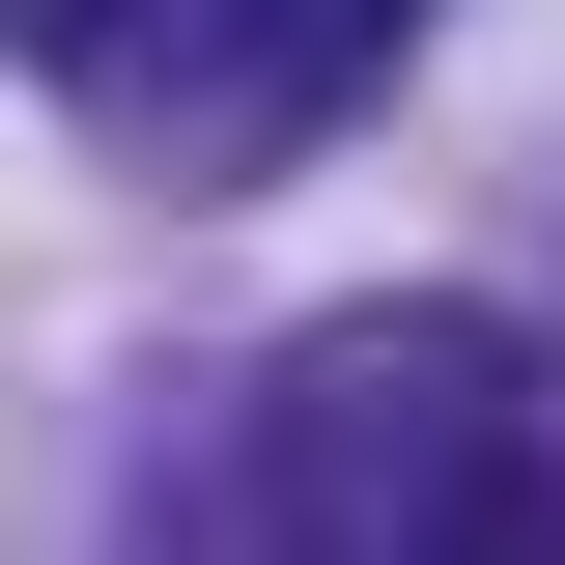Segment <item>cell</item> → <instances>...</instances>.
Instances as JSON below:
<instances>
[{"label":"cell","instance_id":"cell-2","mask_svg":"<svg viewBox=\"0 0 565 565\" xmlns=\"http://www.w3.org/2000/svg\"><path fill=\"white\" fill-rule=\"evenodd\" d=\"M396 565H565V452H537V424H509V452H481V481H452V509H424Z\"/></svg>","mask_w":565,"mask_h":565},{"label":"cell","instance_id":"cell-1","mask_svg":"<svg viewBox=\"0 0 565 565\" xmlns=\"http://www.w3.org/2000/svg\"><path fill=\"white\" fill-rule=\"evenodd\" d=\"M396 29H424V0H255V29H226V85H199V114H226V141H311V114H340L367 57H396Z\"/></svg>","mask_w":565,"mask_h":565},{"label":"cell","instance_id":"cell-3","mask_svg":"<svg viewBox=\"0 0 565 565\" xmlns=\"http://www.w3.org/2000/svg\"><path fill=\"white\" fill-rule=\"evenodd\" d=\"M141 29H170V0H0V57H57V85H114Z\"/></svg>","mask_w":565,"mask_h":565}]
</instances>
